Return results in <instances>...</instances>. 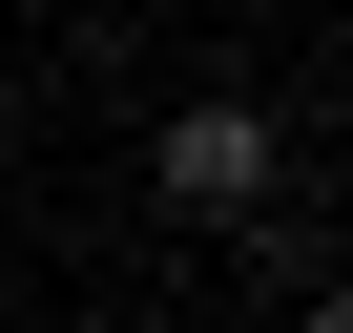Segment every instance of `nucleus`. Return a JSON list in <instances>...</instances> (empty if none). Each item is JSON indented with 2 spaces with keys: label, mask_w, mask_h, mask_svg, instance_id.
<instances>
[{
  "label": "nucleus",
  "mask_w": 353,
  "mask_h": 333,
  "mask_svg": "<svg viewBox=\"0 0 353 333\" xmlns=\"http://www.w3.org/2000/svg\"><path fill=\"white\" fill-rule=\"evenodd\" d=\"M166 209H188V229H250L270 209V104H188V125H166Z\"/></svg>",
  "instance_id": "nucleus-1"
}]
</instances>
